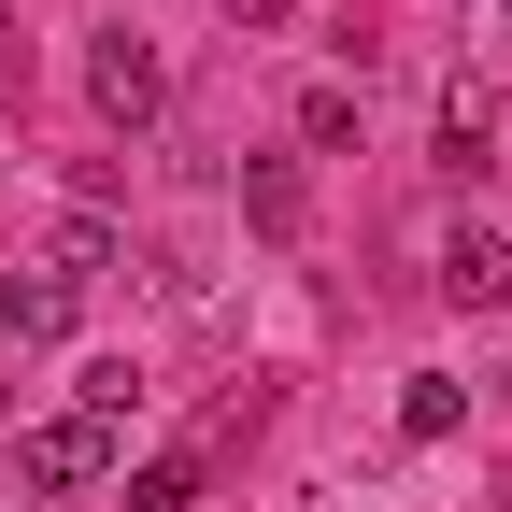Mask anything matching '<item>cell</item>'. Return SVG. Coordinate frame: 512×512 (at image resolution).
I'll return each mask as SVG.
<instances>
[{
  "mask_svg": "<svg viewBox=\"0 0 512 512\" xmlns=\"http://www.w3.org/2000/svg\"><path fill=\"white\" fill-rule=\"evenodd\" d=\"M114 456H128V441H114L100 413H43V427H15V484H29V498H86Z\"/></svg>",
  "mask_w": 512,
  "mask_h": 512,
  "instance_id": "1",
  "label": "cell"
},
{
  "mask_svg": "<svg viewBox=\"0 0 512 512\" xmlns=\"http://www.w3.org/2000/svg\"><path fill=\"white\" fill-rule=\"evenodd\" d=\"M86 100H100L114 128H157V114H171V72H157V43H143V29H100V43H86Z\"/></svg>",
  "mask_w": 512,
  "mask_h": 512,
  "instance_id": "2",
  "label": "cell"
},
{
  "mask_svg": "<svg viewBox=\"0 0 512 512\" xmlns=\"http://www.w3.org/2000/svg\"><path fill=\"white\" fill-rule=\"evenodd\" d=\"M242 228H256V242H299V228H313V171H299V157H242Z\"/></svg>",
  "mask_w": 512,
  "mask_h": 512,
  "instance_id": "3",
  "label": "cell"
},
{
  "mask_svg": "<svg viewBox=\"0 0 512 512\" xmlns=\"http://www.w3.org/2000/svg\"><path fill=\"white\" fill-rule=\"evenodd\" d=\"M512 143V100L484 86V72H456V86H441V157H456V171H484Z\"/></svg>",
  "mask_w": 512,
  "mask_h": 512,
  "instance_id": "4",
  "label": "cell"
},
{
  "mask_svg": "<svg viewBox=\"0 0 512 512\" xmlns=\"http://www.w3.org/2000/svg\"><path fill=\"white\" fill-rule=\"evenodd\" d=\"M29 271H43V285H72V299H86V285L114 271V214H86V200H72V214H57V228H43V256H29Z\"/></svg>",
  "mask_w": 512,
  "mask_h": 512,
  "instance_id": "5",
  "label": "cell"
},
{
  "mask_svg": "<svg viewBox=\"0 0 512 512\" xmlns=\"http://www.w3.org/2000/svg\"><path fill=\"white\" fill-rule=\"evenodd\" d=\"M441 299H456V313H498L512 299V242L498 228H456V242H441Z\"/></svg>",
  "mask_w": 512,
  "mask_h": 512,
  "instance_id": "6",
  "label": "cell"
},
{
  "mask_svg": "<svg viewBox=\"0 0 512 512\" xmlns=\"http://www.w3.org/2000/svg\"><path fill=\"white\" fill-rule=\"evenodd\" d=\"M456 427H470V384L413 370V384H399V441H456Z\"/></svg>",
  "mask_w": 512,
  "mask_h": 512,
  "instance_id": "7",
  "label": "cell"
},
{
  "mask_svg": "<svg viewBox=\"0 0 512 512\" xmlns=\"http://www.w3.org/2000/svg\"><path fill=\"white\" fill-rule=\"evenodd\" d=\"M72 413H100L114 441H128V413H143V370H128V356H86V399Z\"/></svg>",
  "mask_w": 512,
  "mask_h": 512,
  "instance_id": "8",
  "label": "cell"
},
{
  "mask_svg": "<svg viewBox=\"0 0 512 512\" xmlns=\"http://www.w3.org/2000/svg\"><path fill=\"white\" fill-rule=\"evenodd\" d=\"M299 143H313V157H342V143H356V100H342V86H313V100H299Z\"/></svg>",
  "mask_w": 512,
  "mask_h": 512,
  "instance_id": "9",
  "label": "cell"
},
{
  "mask_svg": "<svg viewBox=\"0 0 512 512\" xmlns=\"http://www.w3.org/2000/svg\"><path fill=\"white\" fill-rule=\"evenodd\" d=\"M185 498H200V470H185V456H157V470H128V512H185Z\"/></svg>",
  "mask_w": 512,
  "mask_h": 512,
  "instance_id": "10",
  "label": "cell"
},
{
  "mask_svg": "<svg viewBox=\"0 0 512 512\" xmlns=\"http://www.w3.org/2000/svg\"><path fill=\"white\" fill-rule=\"evenodd\" d=\"M228 15H242V29H285V15H313V0H228Z\"/></svg>",
  "mask_w": 512,
  "mask_h": 512,
  "instance_id": "11",
  "label": "cell"
},
{
  "mask_svg": "<svg viewBox=\"0 0 512 512\" xmlns=\"http://www.w3.org/2000/svg\"><path fill=\"white\" fill-rule=\"evenodd\" d=\"M0 328H15V256H0Z\"/></svg>",
  "mask_w": 512,
  "mask_h": 512,
  "instance_id": "12",
  "label": "cell"
}]
</instances>
